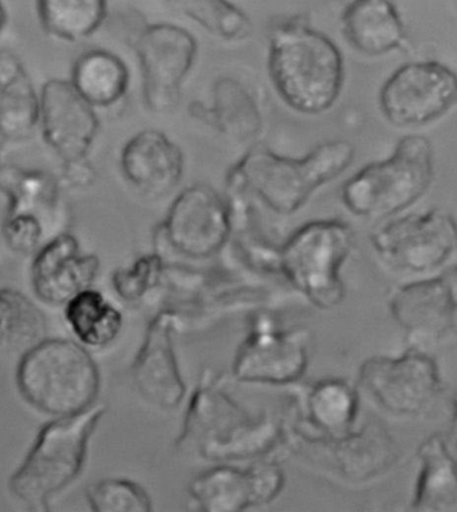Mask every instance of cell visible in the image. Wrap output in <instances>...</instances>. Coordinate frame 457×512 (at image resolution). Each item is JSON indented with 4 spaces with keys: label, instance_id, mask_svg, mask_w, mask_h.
Here are the masks:
<instances>
[{
    "label": "cell",
    "instance_id": "30bf717a",
    "mask_svg": "<svg viewBox=\"0 0 457 512\" xmlns=\"http://www.w3.org/2000/svg\"><path fill=\"white\" fill-rule=\"evenodd\" d=\"M233 214L228 198L212 185L193 184L178 193L165 220L158 225L156 241L189 260H209L229 242Z\"/></svg>",
    "mask_w": 457,
    "mask_h": 512
},
{
    "label": "cell",
    "instance_id": "e0dca14e",
    "mask_svg": "<svg viewBox=\"0 0 457 512\" xmlns=\"http://www.w3.org/2000/svg\"><path fill=\"white\" fill-rule=\"evenodd\" d=\"M277 464L262 463L246 470L222 464L198 475L189 494L200 511L241 512L273 502L284 488Z\"/></svg>",
    "mask_w": 457,
    "mask_h": 512
},
{
    "label": "cell",
    "instance_id": "ba28073f",
    "mask_svg": "<svg viewBox=\"0 0 457 512\" xmlns=\"http://www.w3.org/2000/svg\"><path fill=\"white\" fill-rule=\"evenodd\" d=\"M359 383L387 414L396 418H424L443 402L445 386L436 361L423 349L409 348L399 357L365 360Z\"/></svg>",
    "mask_w": 457,
    "mask_h": 512
},
{
    "label": "cell",
    "instance_id": "277c9868",
    "mask_svg": "<svg viewBox=\"0 0 457 512\" xmlns=\"http://www.w3.org/2000/svg\"><path fill=\"white\" fill-rule=\"evenodd\" d=\"M105 412V407L93 406L81 414L46 423L9 480L11 494L30 511L49 512L51 499L81 475L91 436Z\"/></svg>",
    "mask_w": 457,
    "mask_h": 512
},
{
    "label": "cell",
    "instance_id": "f1b7e54d",
    "mask_svg": "<svg viewBox=\"0 0 457 512\" xmlns=\"http://www.w3.org/2000/svg\"><path fill=\"white\" fill-rule=\"evenodd\" d=\"M65 319L83 347H109L121 333V312L93 288L86 289L65 305Z\"/></svg>",
    "mask_w": 457,
    "mask_h": 512
},
{
    "label": "cell",
    "instance_id": "44dd1931",
    "mask_svg": "<svg viewBox=\"0 0 457 512\" xmlns=\"http://www.w3.org/2000/svg\"><path fill=\"white\" fill-rule=\"evenodd\" d=\"M340 25L345 42L365 57L407 49V27L391 0H351Z\"/></svg>",
    "mask_w": 457,
    "mask_h": 512
},
{
    "label": "cell",
    "instance_id": "7a4b0ae2",
    "mask_svg": "<svg viewBox=\"0 0 457 512\" xmlns=\"http://www.w3.org/2000/svg\"><path fill=\"white\" fill-rule=\"evenodd\" d=\"M355 158V146L345 140L323 142L300 158L256 146L226 173V192L245 194L273 213L290 216L347 172Z\"/></svg>",
    "mask_w": 457,
    "mask_h": 512
},
{
    "label": "cell",
    "instance_id": "7c38bea8",
    "mask_svg": "<svg viewBox=\"0 0 457 512\" xmlns=\"http://www.w3.org/2000/svg\"><path fill=\"white\" fill-rule=\"evenodd\" d=\"M457 106V73L437 61L405 63L381 86L379 107L396 127H421L439 121Z\"/></svg>",
    "mask_w": 457,
    "mask_h": 512
},
{
    "label": "cell",
    "instance_id": "cb8c5ba5",
    "mask_svg": "<svg viewBox=\"0 0 457 512\" xmlns=\"http://www.w3.org/2000/svg\"><path fill=\"white\" fill-rule=\"evenodd\" d=\"M420 472L411 507L417 512H457V459L448 440L432 435L417 450Z\"/></svg>",
    "mask_w": 457,
    "mask_h": 512
},
{
    "label": "cell",
    "instance_id": "603a6c76",
    "mask_svg": "<svg viewBox=\"0 0 457 512\" xmlns=\"http://www.w3.org/2000/svg\"><path fill=\"white\" fill-rule=\"evenodd\" d=\"M39 91L17 54L0 50V141L21 144L39 130Z\"/></svg>",
    "mask_w": 457,
    "mask_h": 512
},
{
    "label": "cell",
    "instance_id": "8992f818",
    "mask_svg": "<svg viewBox=\"0 0 457 512\" xmlns=\"http://www.w3.org/2000/svg\"><path fill=\"white\" fill-rule=\"evenodd\" d=\"M353 244L355 234L347 222L311 221L278 246L276 269L317 308L332 309L344 299L341 269Z\"/></svg>",
    "mask_w": 457,
    "mask_h": 512
},
{
    "label": "cell",
    "instance_id": "2e32d148",
    "mask_svg": "<svg viewBox=\"0 0 457 512\" xmlns=\"http://www.w3.org/2000/svg\"><path fill=\"white\" fill-rule=\"evenodd\" d=\"M118 164L126 184L150 201L172 194L186 173L184 150L160 129H143L131 136L119 152Z\"/></svg>",
    "mask_w": 457,
    "mask_h": 512
},
{
    "label": "cell",
    "instance_id": "74e56055",
    "mask_svg": "<svg viewBox=\"0 0 457 512\" xmlns=\"http://www.w3.org/2000/svg\"><path fill=\"white\" fill-rule=\"evenodd\" d=\"M2 145H3V144H2V141H0V148H2Z\"/></svg>",
    "mask_w": 457,
    "mask_h": 512
},
{
    "label": "cell",
    "instance_id": "f546056e",
    "mask_svg": "<svg viewBox=\"0 0 457 512\" xmlns=\"http://www.w3.org/2000/svg\"><path fill=\"white\" fill-rule=\"evenodd\" d=\"M47 321L41 309L15 289L0 291V352L25 353L45 340Z\"/></svg>",
    "mask_w": 457,
    "mask_h": 512
},
{
    "label": "cell",
    "instance_id": "9a60e30c",
    "mask_svg": "<svg viewBox=\"0 0 457 512\" xmlns=\"http://www.w3.org/2000/svg\"><path fill=\"white\" fill-rule=\"evenodd\" d=\"M39 132L61 164L87 160L101 132L97 110L69 79L51 78L39 90Z\"/></svg>",
    "mask_w": 457,
    "mask_h": 512
},
{
    "label": "cell",
    "instance_id": "5bb4252c",
    "mask_svg": "<svg viewBox=\"0 0 457 512\" xmlns=\"http://www.w3.org/2000/svg\"><path fill=\"white\" fill-rule=\"evenodd\" d=\"M309 340L311 335L305 329L282 331L260 317L238 347L234 379L268 386H288L300 380L308 367Z\"/></svg>",
    "mask_w": 457,
    "mask_h": 512
},
{
    "label": "cell",
    "instance_id": "836d02e7",
    "mask_svg": "<svg viewBox=\"0 0 457 512\" xmlns=\"http://www.w3.org/2000/svg\"><path fill=\"white\" fill-rule=\"evenodd\" d=\"M47 226L34 214L6 213L2 225V236L13 252L30 256L45 244Z\"/></svg>",
    "mask_w": 457,
    "mask_h": 512
},
{
    "label": "cell",
    "instance_id": "52a82bcc",
    "mask_svg": "<svg viewBox=\"0 0 457 512\" xmlns=\"http://www.w3.org/2000/svg\"><path fill=\"white\" fill-rule=\"evenodd\" d=\"M276 438L277 428L269 419L252 418L206 380L190 402L178 444L205 459L230 460L262 454Z\"/></svg>",
    "mask_w": 457,
    "mask_h": 512
},
{
    "label": "cell",
    "instance_id": "4fadbf2b",
    "mask_svg": "<svg viewBox=\"0 0 457 512\" xmlns=\"http://www.w3.org/2000/svg\"><path fill=\"white\" fill-rule=\"evenodd\" d=\"M389 311L413 348L433 347L457 337V265L433 279L397 289Z\"/></svg>",
    "mask_w": 457,
    "mask_h": 512
},
{
    "label": "cell",
    "instance_id": "9c48e42d",
    "mask_svg": "<svg viewBox=\"0 0 457 512\" xmlns=\"http://www.w3.org/2000/svg\"><path fill=\"white\" fill-rule=\"evenodd\" d=\"M133 49L141 71L143 105L153 114L173 113L197 62L196 37L174 23H151L135 35Z\"/></svg>",
    "mask_w": 457,
    "mask_h": 512
},
{
    "label": "cell",
    "instance_id": "ffe728a7",
    "mask_svg": "<svg viewBox=\"0 0 457 512\" xmlns=\"http://www.w3.org/2000/svg\"><path fill=\"white\" fill-rule=\"evenodd\" d=\"M189 111L193 118L234 144L256 141L264 130V115L256 97L233 77L218 78L209 105L194 101Z\"/></svg>",
    "mask_w": 457,
    "mask_h": 512
},
{
    "label": "cell",
    "instance_id": "484cf974",
    "mask_svg": "<svg viewBox=\"0 0 457 512\" xmlns=\"http://www.w3.org/2000/svg\"><path fill=\"white\" fill-rule=\"evenodd\" d=\"M61 181L43 169L17 164L0 165V193L6 197L9 214H34L47 228L61 204Z\"/></svg>",
    "mask_w": 457,
    "mask_h": 512
},
{
    "label": "cell",
    "instance_id": "ac0fdd59",
    "mask_svg": "<svg viewBox=\"0 0 457 512\" xmlns=\"http://www.w3.org/2000/svg\"><path fill=\"white\" fill-rule=\"evenodd\" d=\"M101 271L95 254L85 253L74 234H55L35 253L31 287L49 307H65L78 293L93 287Z\"/></svg>",
    "mask_w": 457,
    "mask_h": 512
},
{
    "label": "cell",
    "instance_id": "8d00e7d4",
    "mask_svg": "<svg viewBox=\"0 0 457 512\" xmlns=\"http://www.w3.org/2000/svg\"><path fill=\"white\" fill-rule=\"evenodd\" d=\"M7 25H9V13H7L6 6L3 5L2 0H0V38H2L3 33H5Z\"/></svg>",
    "mask_w": 457,
    "mask_h": 512
},
{
    "label": "cell",
    "instance_id": "6da1fadb",
    "mask_svg": "<svg viewBox=\"0 0 457 512\" xmlns=\"http://www.w3.org/2000/svg\"><path fill=\"white\" fill-rule=\"evenodd\" d=\"M268 74L281 101L302 115H321L339 101L345 61L339 46L302 15L273 23Z\"/></svg>",
    "mask_w": 457,
    "mask_h": 512
},
{
    "label": "cell",
    "instance_id": "d4e9b609",
    "mask_svg": "<svg viewBox=\"0 0 457 512\" xmlns=\"http://www.w3.org/2000/svg\"><path fill=\"white\" fill-rule=\"evenodd\" d=\"M69 81L79 97L99 110L111 109L126 98L131 77L129 67L118 54L91 49L75 59Z\"/></svg>",
    "mask_w": 457,
    "mask_h": 512
},
{
    "label": "cell",
    "instance_id": "4316f807",
    "mask_svg": "<svg viewBox=\"0 0 457 512\" xmlns=\"http://www.w3.org/2000/svg\"><path fill=\"white\" fill-rule=\"evenodd\" d=\"M39 25L55 41L78 43L106 22L107 0H37Z\"/></svg>",
    "mask_w": 457,
    "mask_h": 512
},
{
    "label": "cell",
    "instance_id": "5b68a950",
    "mask_svg": "<svg viewBox=\"0 0 457 512\" xmlns=\"http://www.w3.org/2000/svg\"><path fill=\"white\" fill-rule=\"evenodd\" d=\"M435 180L431 141L407 134L391 156L372 162L344 182L341 201L348 212L369 220L397 216L425 196Z\"/></svg>",
    "mask_w": 457,
    "mask_h": 512
},
{
    "label": "cell",
    "instance_id": "1f68e13d",
    "mask_svg": "<svg viewBox=\"0 0 457 512\" xmlns=\"http://www.w3.org/2000/svg\"><path fill=\"white\" fill-rule=\"evenodd\" d=\"M86 500L93 512L153 511V502L145 488L129 479L98 480L87 487Z\"/></svg>",
    "mask_w": 457,
    "mask_h": 512
},
{
    "label": "cell",
    "instance_id": "e575fe53",
    "mask_svg": "<svg viewBox=\"0 0 457 512\" xmlns=\"http://www.w3.org/2000/svg\"><path fill=\"white\" fill-rule=\"evenodd\" d=\"M62 188L86 189L97 181V169L91 164L90 158L82 161L61 164L58 174Z\"/></svg>",
    "mask_w": 457,
    "mask_h": 512
},
{
    "label": "cell",
    "instance_id": "83f0119b",
    "mask_svg": "<svg viewBox=\"0 0 457 512\" xmlns=\"http://www.w3.org/2000/svg\"><path fill=\"white\" fill-rule=\"evenodd\" d=\"M305 407L309 422L324 438H337L355 427L359 394L347 381L321 380L309 390Z\"/></svg>",
    "mask_w": 457,
    "mask_h": 512
},
{
    "label": "cell",
    "instance_id": "d6a6232c",
    "mask_svg": "<svg viewBox=\"0 0 457 512\" xmlns=\"http://www.w3.org/2000/svg\"><path fill=\"white\" fill-rule=\"evenodd\" d=\"M166 264L158 253L138 257L130 267L119 268L111 277L114 291L126 303H138L160 284Z\"/></svg>",
    "mask_w": 457,
    "mask_h": 512
},
{
    "label": "cell",
    "instance_id": "8fae6325",
    "mask_svg": "<svg viewBox=\"0 0 457 512\" xmlns=\"http://www.w3.org/2000/svg\"><path fill=\"white\" fill-rule=\"evenodd\" d=\"M377 257L393 271L424 275L444 267L457 250V221L432 209L396 218L371 234Z\"/></svg>",
    "mask_w": 457,
    "mask_h": 512
},
{
    "label": "cell",
    "instance_id": "d590c367",
    "mask_svg": "<svg viewBox=\"0 0 457 512\" xmlns=\"http://www.w3.org/2000/svg\"><path fill=\"white\" fill-rule=\"evenodd\" d=\"M452 422L451 431L448 434V444H451L457 455V395L452 399Z\"/></svg>",
    "mask_w": 457,
    "mask_h": 512
},
{
    "label": "cell",
    "instance_id": "4dcf8cb0",
    "mask_svg": "<svg viewBox=\"0 0 457 512\" xmlns=\"http://www.w3.org/2000/svg\"><path fill=\"white\" fill-rule=\"evenodd\" d=\"M164 2L222 41L244 42L252 37V19L230 0H164Z\"/></svg>",
    "mask_w": 457,
    "mask_h": 512
},
{
    "label": "cell",
    "instance_id": "3957f363",
    "mask_svg": "<svg viewBox=\"0 0 457 512\" xmlns=\"http://www.w3.org/2000/svg\"><path fill=\"white\" fill-rule=\"evenodd\" d=\"M17 386L34 410L51 418H66L95 406L101 373L82 344L45 339L23 353Z\"/></svg>",
    "mask_w": 457,
    "mask_h": 512
},
{
    "label": "cell",
    "instance_id": "d6986e66",
    "mask_svg": "<svg viewBox=\"0 0 457 512\" xmlns=\"http://www.w3.org/2000/svg\"><path fill=\"white\" fill-rule=\"evenodd\" d=\"M176 316L160 313L150 321L145 340L131 364V376L141 398L161 411H174L184 402L182 379L173 344Z\"/></svg>",
    "mask_w": 457,
    "mask_h": 512
},
{
    "label": "cell",
    "instance_id": "7402d4cb",
    "mask_svg": "<svg viewBox=\"0 0 457 512\" xmlns=\"http://www.w3.org/2000/svg\"><path fill=\"white\" fill-rule=\"evenodd\" d=\"M328 440L333 466L351 482H371L387 474L399 459V450L387 428L368 423L359 432Z\"/></svg>",
    "mask_w": 457,
    "mask_h": 512
}]
</instances>
